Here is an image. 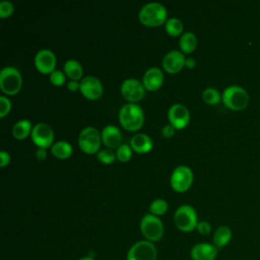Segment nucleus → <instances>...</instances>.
<instances>
[{
  "mask_svg": "<svg viewBox=\"0 0 260 260\" xmlns=\"http://www.w3.org/2000/svg\"><path fill=\"white\" fill-rule=\"evenodd\" d=\"M144 120L143 110L135 103H127L123 105L119 111L120 124L129 131L139 129Z\"/></svg>",
  "mask_w": 260,
  "mask_h": 260,
  "instance_id": "nucleus-1",
  "label": "nucleus"
},
{
  "mask_svg": "<svg viewBox=\"0 0 260 260\" xmlns=\"http://www.w3.org/2000/svg\"><path fill=\"white\" fill-rule=\"evenodd\" d=\"M167 9L160 2L150 1L140 8L138 18L144 25L156 26L167 21Z\"/></svg>",
  "mask_w": 260,
  "mask_h": 260,
  "instance_id": "nucleus-2",
  "label": "nucleus"
},
{
  "mask_svg": "<svg viewBox=\"0 0 260 260\" xmlns=\"http://www.w3.org/2000/svg\"><path fill=\"white\" fill-rule=\"evenodd\" d=\"M221 101L229 109L240 111L248 106L249 94L247 90L240 85H230L223 89Z\"/></svg>",
  "mask_w": 260,
  "mask_h": 260,
  "instance_id": "nucleus-3",
  "label": "nucleus"
},
{
  "mask_svg": "<svg viewBox=\"0 0 260 260\" xmlns=\"http://www.w3.org/2000/svg\"><path fill=\"white\" fill-rule=\"evenodd\" d=\"M174 222L180 231L185 233L192 232L198 223L195 208L189 204L180 205L174 213Z\"/></svg>",
  "mask_w": 260,
  "mask_h": 260,
  "instance_id": "nucleus-4",
  "label": "nucleus"
},
{
  "mask_svg": "<svg viewBox=\"0 0 260 260\" xmlns=\"http://www.w3.org/2000/svg\"><path fill=\"white\" fill-rule=\"evenodd\" d=\"M140 231L147 241L154 243L162 238L165 229L158 216L152 213H146L140 220Z\"/></svg>",
  "mask_w": 260,
  "mask_h": 260,
  "instance_id": "nucleus-5",
  "label": "nucleus"
},
{
  "mask_svg": "<svg viewBox=\"0 0 260 260\" xmlns=\"http://www.w3.org/2000/svg\"><path fill=\"white\" fill-rule=\"evenodd\" d=\"M22 84V77L19 70L14 66H5L0 72V87L7 94H14L19 91Z\"/></svg>",
  "mask_w": 260,
  "mask_h": 260,
  "instance_id": "nucleus-6",
  "label": "nucleus"
},
{
  "mask_svg": "<svg viewBox=\"0 0 260 260\" xmlns=\"http://www.w3.org/2000/svg\"><path fill=\"white\" fill-rule=\"evenodd\" d=\"M157 250L152 242L141 240L134 243L128 250L126 260H156Z\"/></svg>",
  "mask_w": 260,
  "mask_h": 260,
  "instance_id": "nucleus-7",
  "label": "nucleus"
},
{
  "mask_svg": "<svg viewBox=\"0 0 260 260\" xmlns=\"http://www.w3.org/2000/svg\"><path fill=\"white\" fill-rule=\"evenodd\" d=\"M102 136L99 130L92 126H86L79 132L78 145L86 153L96 152L100 148Z\"/></svg>",
  "mask_w": 260,
  "mask_h": 260,
  "instance_id": "nucleus-8",
  "label": "nucleus"
},
{
  "mask_svg": "<svg viewBox=\"0 0 260 260\" xmlns=\"http://www.w3.org/2000/svg\"><path fill=\"white\" fill-rule=\"evenodd\" d=\"M192 181H193L192 170L186 165H180L176 167L173 170L170 178L171 186L173 187L174 190L179 192H183L187 190L190 187Z\"/></svg>",
  "mask_w": 260,
  "mask_h": 260,
  "instance_id": "nucleus-9",
  "label": "nucleus"
},
{
  "mask_svg": "<svg viewBox=\"0 0 260 260\" xmlns=\"http://www.w3.org/2000/svg\"><path fill=\"white\" fill-rule=\"evenodd\" d=\"M122 95L129 101V103H134L141 100L144 95L145 87L141 81L136 78L125 79L120 87Z\"/></svg>",
  "mask_w": 260,
  "mask_h": 260,
  "instance_id": "nucleus-10",
  "label": "nucleus"
},
{
  "mask_svg": "<svg viewBox=\"0 0 260 260\" xmlns=\"http://www.w3.org/2000/svg\"><path fill=\"white\" fill-rule=\"evenodd\" d=\"M30 136L32 141L39 147L47 148L48 146L52 145L54 139V132L49 124L45 122H40L32 126Z\"/></svg>",
  "mask_w": 260,
  "mask_h": 260,
  "instance_id": "nucleus-11",
  "label": "nucleus"
},
{
  "mask_svg": "<svg viewBox=\"0 0 260 260\" xmlns=\"http://www.w3.org/2000/svg\"><path fill=\"white\" fill-rule=\"evenodd\" d=\"M79 89L86 99L96 100L103 93V84L98 77L87 75L81 78Z\"/></svg>",
  "mask_w": 260,
  "mask_h": 260,
  "instance_id": "nucleus-12",
  "label": "nucleus"
},
{
  "mask_svg": "<svg viewBox=\"0 0 260 260\" xmlns=\"http://www.w3.org/2000/svg\"><path fill=\"white\" fill-rule=\"evenodd\" d=\"M168 118L171 125H173L175 128L180 129L188 124L190 114L186 106L180 103H176L169 108Z\"/></svg>",
  "mask_w": 260,
  "mask_h": 260,
  "instance_id": "nucleus-13",
  "label": "nucleus"
},
{
  "mask_svg": "<svg viewBox=\"0 0 260 260\" xmlns=\"http://www.w3.org/2000/svg\"><path fill=\"white\" fill-rule=\"evenodd\" d=\"M35 65L42 73H51L55 70L56 56L50 49H41L35 55Z\"/></svg>",
  "mask_w": 260,
  "mask_h": 260,
  "instance_id": "nucleus-14",
  "label": "nucleus"
},
{
  "mask_svg": "<svg viewBox=\"0 0 260 260\" xmlns=\"http://www.w3.org/2000/svg\"><path fill=\"white\" fill-rule=\"evenodd\" d=\"M218 249L210 243H198L191 248L190 256L192 260H215Z\"/></svg>",
  "mask_w": 260,
  "mask_h": 260,
  "instance_id": "nucleus-15",
  "label": "nucleus"
},
{
  "mask_svg": "<svg viewBox=\"0 0 260 260\" xmlns=\"http://www.w3.org/2000/svg\"><path fill=\"white\" fill-rule=\"evenodd\" d=\"M185 56L183 53L177 49L169 51L161 60L162 67L166 71L170 73H176L182 69L185 65Z\"/></svg>",
  "mask_w": 260,
  "mask_h": 260,
  "instance_id": "nucleus-16",
  "label": "nucleus"
},
{
  "mask_svg": "<svg viewBox=\"0 0 260 260\" xmlns=\"http://www.w3.org/2000/svg\"><path fill=\"white\" fill-rule=\"evenodd\" d=\"M102 141L106 146L109 148H115L119 147L121 145L122 141V133L120 129L112 124H109L105 126L101 133Z\"/></svg>",
  "mask_w": 260,
  "mask_h": 260,
  "instance_id": "nucleus-17",
  "label": "nucleus"
},
{
  "mask_svg": "<svg viewBox=\"0 0 260 260\" xmlns=\"http://www.w3.org/2000/svg\"><path fill=\"white\" fill-rule=\"evenodd\" d=\"M162 81L164 73L158 67H150L143 74L142 83L148 90H156L162 84Z\"/></svg>",
  "mask_w": 260,
  "mask_h": 260,
  "instance_id": "nucleus-18",
  "label": "nucleus"
},
{
  "mask_svg": "<svg viewBox=\"0 0 260 260\" xmlns=\"http://www.w3.org/2000/svg\"><path fill=\"white\" fill-rule=\"evenodd\" d=\"M130 146L137 152H147L152 147V140L145 133H136L130 139Z\"/></svg>",
  "mask_w": 260,
  "mask_h": 260,
  "instance_id": "nucleus-19",
  "label": "nucleus"
},
{
  "mask_svg": "<svg viewBox=\"0 0 260 260\" xmlns=\"http://www.w3.org/2000/svg\"><path fill=\"white\" fill-rule=\"evenodd\" d=\"M233 232L230 226L228 225H220L218 226L214 234H213V245L219 250L224 248L232 240Z\"/></svg>",
  "mask_w": 260,
  "mask_h": 260,
  "instance_id": "nucleus-20",
  "label": "nucleus"
},
{
  "mask_svg": "<svg viewBox=\"0 0 260 260\" xmlns=\"http://www.w3.org/2000/svg\"><path fill=\"white\" fill-rule=\"evenodd\" d=\"M197 45V38L192 31H185L180 36L179 46L184 53L192 52Z\"/></svg>",
  "mask_w": 260,
  "mask_h": 260,
  "instance_id": "nucleus-21",
  "label": "nucleus"
},
{
  "mask_svg": "<svg viewBox=\"0 0 260 260\" xmlns=\"http://www.w3.org/2000/svg\"><path fill=\"white\" fill-rule=\"evenodd\" d=\"M31 122L28 119H21L13 125L12 134L17 139H24L31 133Z\"/></svg>",
  "mask_w": 260,
  "mask_h": 260,
  "instance_id": "nucleus-22",
  "label": "nucleus"
},
{
  "mask_svg": "<svg viewBox=\"0 0 260 260\" xmlns=\"http://www.w3.org/2000/svg\"><path fill=\"white\" fill-rule=\"evenodd\" d=\"M51 152L59 158H66L72 153V146L66 140H59L51 145Z\"/></svg>",
  "mask_w": 260,
  "mask_h": 260,
  "instance_id": "nucleus-23",
  "label": "nucleus"
},
{
  "mask_svg": "<svg viewBox=\"0 0 260 260\" xmlns=\"http://www.w3.org/2000/svg\"><path fill=\"white\" fill-rule=\"evenodd\" d=\"M64 71L72 80L80 79L83 72L81 64L75 59H68L64 63Z\"/></svg>",
  "mask_w": 260,
  "mask_h": 260,
  "instance_id": "nucleus-24",
  "label": "nucleus"
},
{
  "mask_svg": "<svg viewBox=\"0 0 260 260\" xmlns=\"http://www.w3.org/2000/svg\"><path fill=\"white\" fill-rule=\"evenodd\" d=\"M166 30L171 36H179L183 30V23L177 17H170L165 23Z\"/></svg>",
  "mask_w": 260,
  "mask_h": 260,
  "instance_id": "nucleus-25",
  "label": "nucleus"
},
{
  "mask_svg": "<svg viewBox=\"0 0 260 260\" xmlns=\"http://www.w3.org/2000/svg\"><path fill=\"white\" fill-rule=\"evenodd\" d=\"M202 99L209 105H216L221 100V94L215 87H206L202 92Z\"/></svg>",
  "mask_w": 260,
  "mask_h": 260,
  "instance_id": "nucleus-26",
  "label": "nucleus"
},
{
  "mask_svg": "<svg viewBox=\"0 0 260 260\" xmlns=\"http://www.w3.org/2000/svg\"><path fill=\"white\" fill-rule=\"evenodd\" d=\"M149 210H150V213L156 216L162 215L168 210V202L162 198H156L150 203Z\"/></svg>",
  "mask_w": 260,
  "mask_h": 260,
  "instance_id": "nucleus-27",
  "label": "nucleus"
},
{
  "mask_svg": "<svg viewBox=\"0 0 260 260\" xmlns=\"http://www.w3.org/2000/svg\"><path fill=\"white\" fill-rule=\"evenodd\" d=\"M132 155L131 146L127 143H122L116 150V156L121 161H127Z\"/></svg>",
  "mask_w": 260,
  "mask_h": 260,
  "instance_id": "nucleus-28",
  "label": "nucleus"
},
{
  "mask_svg": "<svg viewBox=\"0 0 260 260\" xmlns=\"http://www.w3.org/2000/svg\"><path fill=\"white\" fill-rule=\"evenodd\" d=\"M96 157L104 164H111L116 157V152H114L111 148H104L96 152Z\"/></svg>",
  "mask_w": 260,
  "mask_h": 260,
  "instance_id": "nucleus-29",
  "label": "nucleus"
},
{
  "mask_svg": "<svg viewBox=\"0 0 260 260\" xmlns=\"http://www.w3.org/2000/svg\"><path fill=\"white\" fill-rule=\"evenodd\" d=\"M13 10H14V7H13L12 2H10L8 0H2L0 2V17L1 18L8 17L9 15H11Z\"/></svg>",
  "mask_w": 260,
  "mask_h": 260,
  "instance_id": "nucleus-30",
  "label": "nucleus"
},
{
  "mask_svg": "<svg viewBox=\"0 0 260 260\" xmlns=\"http://www.w3.org/2000/svg\"><path fill=\"white\" fill-rule=\"evenodd\" d=\"M50 81L55 85H62L65 82V74L58 69L50 73Z\"/></svg>",
  "mask_w": 260,
  "mask_h": 260,
  "instance_id": "nucleus-31",
  "label": "nucleus"
},
{
  "mask_svg": "<svg viewBox=\"0 0 260 260\" xmlns=\"http://www.w3.org/2000/svg\"><path fill=\"white\" fill-rule=\"evenodd\" d=\"M10 109H11L10 100L5 95H1L0 96V117H4L5 115H7Z\"/></svg>",
  "mask_w": 260,
  "mask_h": 260,
  "instance_id": "nucleus-32",
  "label": "nucleus"
},
{
  "mask_svg": "<svg viewBox=\"0 0 260 260\" xmlns=\"http://www.w3.org/2000/svg\"><path fill=\"white\" fill-rule=\"evenodd\" d=\"M196 231L202 236H207L211 233V224L206 220H200L196 225Z\"/></svg>",
  "mask_w": 260,
  "mask_h": 260,
  "instance_id": "nucleus-33",
  "label": "nucleus"
},
{
  "mask_svg": "<svg viewBox=\"0 0 260 260\" xmlns=\"http://www.w3.org/2000/svg\"><path fill=\"white\" fill-rule=\"evenodd\" d=\"M175 127L173 126V125H171V124H167V125H165L164 127H162V129H161V134L165 136V137H170V136H172L174 133H175Z\"/></svg>",
  "mask_w": 260,
  "mask_h": 260,
  "instance_id": "nucleus-34",
  "label": "nucleus"
},
{
  "mask_svg": "<svg viewBox=\"0 0 260 260\" xmlns=\"http://www.w3.org/2000/svg\"><path fill=\"white\" fill-rule=\"evenodd\" d=\"M9 161H10V154L5 150H1L0 151V166L4 167V166L8 165Z\"/></svg>",
  "mask_w": 260,
  "mask_h": 260,
  "instance_id": "nucleus-35",
  "label": "nucleus"
},
{
  "mask_svg": "<svg viewBox=\"0 0 260 260\" xmlns=\"http://www.w3.org/2000/svg\"><path fill=\"white\" fill-rule=\"evenodd\" d=\"M80 87V82H78L77 80H70L67 82V88L71 91H75L77 89H79Z\"/></svg>",
  "mask_w": 260,
  "mask_h": 260,
  "instance_id": "nucleus-36",
  "label": "nucleus"
},
{
  "mask_svg": "<svg viewBox=\"0 0 260 260\" xmlns=\"http://www.w3.org/2000/svg\"><path fill=\"white\" fill-rule=\"evenodd\" d=\"M36 156L39 160H43L46 158L47 156V151L45 147H38V149L36 150Z\"/></svg>",
  "mask_w": 260,
  "mask_h": 260,
  "instance_id": "nucleus-37",
  "label": "nucleus"
},
{
  "mask_svg": "<svg viewBox=\"0 0 260 260\" xmlns=\"http://www.w3.org/2000/svg\"><path fill=\"white\" fill-rule=\"evenodd\" d=\"M196 64V61L194 58L192 57H188L185 59V66H187L188 68H193Z\"/></svg>",
  "mask_w": 260,
  "mask_h": 260,
  "instance_id": "nucleus-38",
  "label": "nucleus"
},
{
  "mask_svg": "<svg viewBox=\"0 0 260 260\" xmlns=\"http://www.w3.org/2000/svg\"><path fill=\"white\" fill-rule=\"evenodd\" d=\"M78 260H94V258L91 257V256H85V257H82V258H80Z\"/></svg>",
  "mask_w": 260,
  "mask_h": 260,
  "instance_id": "nucleus-39",
  "label": "nucleus"
}]
</instances>
